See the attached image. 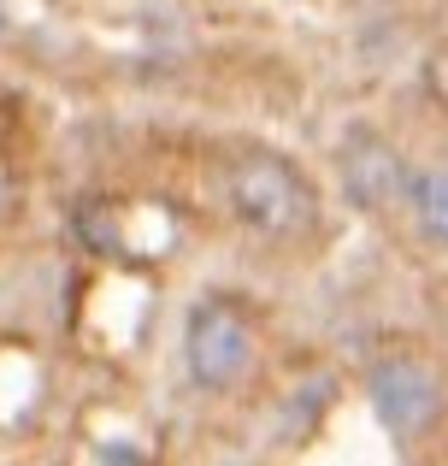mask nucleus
<instances>
[{
    "mask_svg": "<svg viewBox=\"0 0 448 466\" xmlns=\"http://www.w3.org/2000/svg\"><path fill=\"white\" fill-rule=\"evenodd\" d=\"M0 35H6V0H0Z\"/></svg>",
    "mask_w": 448,
    "mask_h": 466,
    "instance_id": "0eeeda50",
    "label": "nucleus"
},
{
    "mask_svg": "<svg viewBox=\"0 0 448 466\" xmlns=\"http://www.w3.org/2000/svg\"><path fill=\"white\" fill-rule=\"evenodd\" d=\"M431 95H437V101L448 106V47H443L437 59H431Z\"/></svg>",
    "mask_w": 448,
    "mask_h": 466,
    "instance_id": "423d86ee",
    "label": "nucleus"
},
{
    "mask_svg": "<svg viewBox=\"0 0 448 466\" xmlns=\"http://www.w3.org/2000/svg\"><path fill=\"white\" fill-rule=\"evenodd\" d=\"M184 372L207 396H230L260 372V325L236 296H207L184 319Z\"/></svg>",
    "mask_w": 448,
    "mask_h": 466,
    "instance_id": "7ed1b4c3",
    "label": "nucleus"
},
{
    "mask_svg": "<svg viewBox=\"0 0 448 466\" xmlns=\"http://www.w3.org/2000/svg\"><path fill=\"white\" fill-rule=\"evenodd\" d=\"M407 218H413L419 242L448 254V166H425L413 171V189H407Z\"/></svg>",
    "mask_w": 448,
    "mask_h": 466,
    "instance_id": "39448f33",
    "label": "nucleus"
},
{
    "mask_svg": "<svg viewBox=\"0 0 448 466\" xmlns=\"http://www.w3.org/2000/svg\"><path fill=\"white\" fill-rule=\"evenodd\" d=\"M372 420L390 431V443L419 449L448 420V372L425 349H383L366 372Z\"/></svg>",
    "mask_w": 448,
    "mask_h": 466,
    "instance_id": "f03ea898",
    "label": "nucleus"
},
{
    "mask_svg": "<svg viewBox=\"0 0 448 466\" xmlns=\"http://www.w3.org/2000/svg\"><path fill=\"white\" fill-rule=\"evenodd\" d=\"M224 201L242 230L260 242H307L319 230V189L289 154L254 148L236 154L224 171Z\"/></svg>",
    "mask_w": 448,
    "mask_h": 466,
    "instance_id": "f257e3e1",
    "label": "nucleus"
},
{
    "mask_svg": "<svg viewBox=\"0 0 448 466\" xmlns=\"http://www.w3.org/2000/svg\"><path fill=\"white\" fill-rule=\"evenodd\" d=\"M336 166H343V189L348 201L360 207V213H407V189H413V171H407L402 148H395L383 130L372 125H354L343 137V154H336Z\"/></svg>",
    "mask_w": 448,
    "mask_h": 466,
    "instance_id": "20e7f679",
    "label": "nucleus"
}]
</instances>
